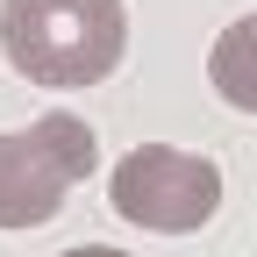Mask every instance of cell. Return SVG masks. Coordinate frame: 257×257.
<instances>
[{"label": "cell", "instance_id": "6da1fadb", "mask_svg": "<svg viewBox=\"0 0 257 257\" xmlns=\"http://www.w3.org/2000/svg\"><path fill=\"white\" fill-rule=\"evenodd\" d=\"M0 50L29 86L79 93L121 64L128 15H121V0H8L0 8Z\"/></svg>", "mask_w": 257, "mask_h": 257}, {"label": "cell", "instance_id": "7a4b0ae2", "mask_svg": "<svg viewBox=\"0 0 257 257\" xmlns=\"http://www.w3.org/2000/svg\"><path fill=\"white\" fill-rule=\"evenodd\" d=\"M93 128L79 114H43L0 136V229H36V221L64 214V193L93 179Z\"/></svg>", "mask_w": 257, "mask_h": 257}, {"label": "cell", "instance_id": "3957f363", "mask_svg": "<svg viewBox=\"0 0 257 257\" xmlns=\"http://www.w3.org/2000/svg\"><path fill=\"white\" fill-rule=\"evenodd\" d=\"M107 200L121 221L136 229H157V236H193L200 221L221 207V172L193 150H172V143H143L128 150L114 179H107Z\"/></svg>", "mask_w": 257, "mask_h": 257}, {"label": "cell", "instance_id": "277c9868", "mask_svg": "<svg viewBox=\"0 0 257 257\" xmlns=\"http://www.w3.org/2000/svg\"><path fill=\"white\" fill-rule=\"evenodd\" d=\"M214 100H229L236 114H257V15H236L207 50Z\"/></svg>", "mask_w": 257, "mask_h": 257}, {"label": "cell", "instance_id": "5b68a950", "mask_svg": "<svg viewBox=\"0 0 257 257\" xmlns=\"http://www.w3.org/2000/svg\"><path fill=\"white\" fill-rule=\"evenodd\" d=\"M64 257H128V250H107V243H79V250H64Z\"/></svg>", "mask_w": 257, "mask_h": 257}]
</instances>
